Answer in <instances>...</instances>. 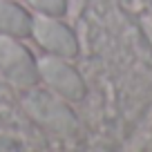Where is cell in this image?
Wrapping results in <instances>:
<instances>
[{"label":"cell","mask_w":152,"mask_h":152,"mask_svg":"<svg viewBox=\"0 0 152 152\" xmlns=\"http://www.w3.org/2000/svg\"><path fill=\"white\" fill-rule=\"evenodd\" d=\"M23 107L29 114V119L36 121L40 128L49 130V132L63 134V137H72L78 130V121L72 107H67L61 99L45 90H31L25 94Z\"/></svg>","instance_id":"obj_1"},{"label":"cell","mask_w":152,"mask_h":152,"mask_svg":"<svg viewBox=\"0 0 152 152\" xmlns=\"http://www.w3.org/2000/svg\"><path fill=\"white\" fill-rule=\"evenodd\" d=\"M0 72L18 87H34L40 78L38 65L27 47H23L14 36L7 34H0Z\"/></svg>","instance_id":"obj_2"},{"label":"cell","mask_w":152,"mask_h":152,"mask_svg":"<svg viewBox=\"0 0 152 152\" xmlns=\"http://www.w3.org/2000/svg\"><path fill=\"white\" fill-rule=\"evenodd\" d=\"M31 36L45 52L54 54V56L72 58L78 54V40H76L74 31L56 16H36L31 18Z\"/></svg>","instance_id":"obj_3"},{"label":"cell","mask_w":152,"mask_h":152,"mask_svg":"<svg viewBox=\"0 0 152 152\" xmlns=\"http://www.w3.org/2000/svg\"><path fill=\"white\" fill-rule=\"evenodd\" d=\"M38 74L56 92L58 96L67 101H81L85 96V83H83L81 74L72 65L63 61V56H45L38 61Z\"/></svg>","instance_id":"obj_4"},{"label":"cell","mask_w":152,"mask_h":152,"mask_svg":"<svg viewBox=\"0 0 152 152\" xmlns=\"http://www.w3.org/2000/svg\"><path fill=\"white\" fill-rule=\"evenodd\" d=\"M0 34L14 38L31 36V16L11 0H0Z\"/></svg>","instance_id":"obj_5"},{"label":"cell","mask_w":152,"mask_h":152,"mask_svg":"<svg viewBox=\"0 0 152 152\" xmlns=\"http://www.w3.org/2000/svg\"><path fill=\"white\" fill-rule=\"evenodd\" d=\"M29 5L34 7V9H38L40 14L45 16H63L67 9V2L65 0H27Z\"/></svg>","instance_id":"obj_6"}]
</instances>
